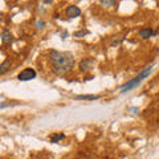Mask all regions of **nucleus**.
Masks as SVG:
<instances>
[{"instance_id": "nucleus-1", "label": "nucleus", "mask_w": 159, "mask_h": 159, "mask_svg": "<svg viewBox=\"0 0 159 159\" xmlns=\"http://www.w3.org/2000/svg\"><path fill=\"white\" fill-rule=\"evenodd\" d=\"M49 61L52 65V70L58 76L69 73L74 66V57L69 52H60L53 49L49 52Z\"/></svg>"}, {"instance_id": "nucleus-2", "label": "nucleus", "mask_w": 159, "mask_h": 159, "mask_svg": "<svg viewBox=\"0 0 159 159\" xmlns=\"http://www.w3.org/2000/svg\"><path fill=\"white\" fill-rule=\"evenodd\" d=\"M36 76H37V73L33 68H25L17 74V80L19 81L25 82V81H31V80H33Z\"/></svg>"}, {"instance_id": "nucleus-3", "label": "nucleus", "mask_w": 159, "mask_h": 159, "mask_svg": "<svg viewBox=\"0 0 159 159\" xmlns=\"http://www.w3.org/2000/svg\"><path fill=\"white\" fill-rule=\"evenodd\" d=\"M141 82H142L141 76H137V77H134V78H131V80H129L127 82H125V84H123V85L121 86V93H126V92L133 90V89L137 88Z\"/></svg>"}, {"instance_id": "nucleus-4", "label": "nucleus", "mask_w": 159, "mask_h": 159, "mask_svg": "<svg viewBox=\"0 0 159 159\" xmlns=\"http://www.w3.org/2000/svg\"><path fill=\"white\" fill-rule=\"evenodd\" d=\"M65 13L69 19H76V17L81 16V9H80L77 6H69V7H66Z\"/></svg>"}, {"instance_id": "nucleus-5", "label": "nucleus", "mask_w": 159, "mask_h": 159, "mask_svg": "<svg viewBox=\"0 0 159 159\" xmlns=\"http://www.w3.org/2000/svg\"><path fill=\"white\" fill-rule=\"evenodd\" d=\"M158 34V31H152L151 28H142L139 31V37L141 39H150Z\"/></svg>"}, {"instance_id": "nucleus-6", "label": "nucleus", "mask_w": 159, "mask_h": 159, "mask_svg": "<svg viewBox=\"0 0 159 159\" xmlns=\"http://www.w3.org/2000/svg\"><path fill=\"white\" fill-rule=\"evenodd\" d=\"M93 65V58H82L81 61H80L78 64V68H80V70L81 72H86L90 69V66Z\"/></svg>"}, {"instance_id": "nucleus-7", "label": "nucleus", "mask_w": 159, "mask_h": 159, "mask_svg": "<svg viewBox=\"0 0 159 159\" xmlns=\"http://www.w3.org/2000/svg\"><path fill=\"white\" fill-rule=\"evenodd\" d=\"M13 41V34L8 31V29H3L2 32V43L4 45H7V44H11Z\"/></svg>"}, {"instance_id": "nucleus-8", "label": "nucleus", "mask_w": 159, "mask_h": 159, "mask_svg": "<svg viewBox=\"0 0 159 159\" xmlns=\"http://www.w3.org/2000/svg\"><path fill=\"white\" fill-rule=\"evenodd\" d=\"M11 66H12V62L9 60H4L2 62V65H0V76H4L11 69Z\"/></svg>"}, {"instance_id": "nucleus-9", "label": "nucleus", "mask_w": 159, "mask_h": 159, "mask_svg": "<svg viewBox=\"0 0 159 159\" xmlns=\"http://www.w3.org/2000/svg\"><path fill=\"white\" fill-rule=\"evenodd\" d=\"M99 96H96V94H80V96H76V99H86V101H94V99H98Z\"/></svg>"}, {"instance_id": "nucleus-10", "label": "nucleus", "mask_w": 159, "mask_h": 159, "mask_svg": "<svg viewBox=\"0 0 159 159\" xmlns=\"http://www.w3.org/2000/svg\"><path fill=\"white\" fill-rule=\"evenodd\" d=\"M62 139H65V134L64 133H56L51 135V142L52 143H58L60 141H62Z\"/></svg>"}, {"instance_id": "nucleus-11", "label": "nucleus", "mask_w": 159, "mask_h": 159, "mask_svg": "<svg viewBox=\"0 0 159 159\" xmlns=\"http://www.w3.org/2000/svg\"><path fill=\"white\" fill-rule=\"evenodd\" d=\"M151 69H152V65L145 68L142 72H139V73H138V76H141V78H142V80H145L146 77H148V74L151 73Z\"/></svg>"}, {"instance_id": "nucleus-12", "label": "nucleus", "mask_w": 159, "mask_h": 159, "mask_svg": "<svg viewBox=\"0 0 159 159\" xmlns=\"http://www.w3.org/2000/svg\"><path fill=\"white\" fill-rule=\"evenodd\" d=\"M86 34H89L88 31H85V29H81V31H77V32H74V37H77V39H81V37H85Z\"/></svg>"}, {"instance_id": "nucleus-13", "label": "nucleus", "mask_w": 159, "mask_h": 159, "mask_svg": "<svg viewBox=\"0 0 159 159\" xmlns=\"http://www.w3.org/2000/svg\"><path fill=\"white\" fill-rule=\"evenodd\" d=\"M101 4L105 7H113L117 4V2H114V0H101Z\"/></svg>"}, {"instance_id": "nucleus-14", "label": "nucleus", "mask_w": 159, "mask_h": 159, "mask_svg": "<svg viewBox=\"0 0 159 159\" xmlns=\"http://www.w3.org/2000/svg\"><path fill=\"white\" fill-rule=\"evenodd\" d=\"M44 25H45V21H44V20H37L36 21V28L39 29V31L44 29Z\"/></svg>"}, {"instance_id": "nucleus-15", "label": "nucleus", "mask_w": 159, "mask_h": 159, "mask_svg": "<svg viewBox=\"0 0 159 159\" xmlns=\"http://www.w3.org/2000/svg\"><path fill=\"white\" fill-rule=\"evenodd\" d=\"M123 41V39H114L111 41V47H116V45H119Z\"/></svg>"}, {"instance_id": "nucleus-16", "label": "nucleus", "mask_w": 159, "mask_h": 159, "mask_svg": "<svg viewBox=\"0 0 159 159\" xmlns=\"http://www.w3.org/2000/svg\"><path fill=\"white\" fill-rule=\"evenodd\" d=\"M130 111H131V113H134V114H137V113L139 111V109H138V107H135V106H131V107H130Z\"/></svg>"}, {"instance_id": "nucleus-17", "label": "nucleus", "mask_w": 159, "mask_h": 159, "mask_svg": "<svg viewBox=\"0 0 159 159\" xmlns=\"http://www.w3.org/2000/svg\"><path fill=\"white\" fill-rule=\"evenodd\" d=\"M61 37H62V39H64V40H65V39H66V37H68V32H64V33H62V34H61Z\"/></svg>"}, {"instance_id": "nucleus-18", "label": "nucleus", "mask_w": 159, "mask_h": 159, "mask_svg": "<svg viewBox=\"0 0 159 159\" xmlns=\"http://www.w3.org/2000/svg\"><path fill=\"white\" fill-rule=\"evenodd\" d=\"M53 2H52V0H45V2H44V4H52Z\"/></svg>"}]
</instances>
